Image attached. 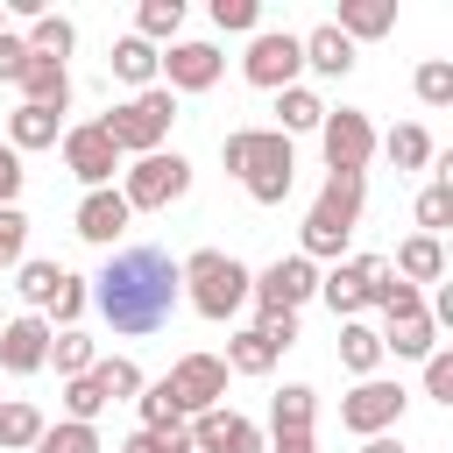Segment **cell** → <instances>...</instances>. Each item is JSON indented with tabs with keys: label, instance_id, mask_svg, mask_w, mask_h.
Wrapping results in <instances>:
<instances>
[{
	"label": "cell",
	"instance_id": "1",
	"mask_svg": "<svg viewBox=\"0 0 453 453\" xmlns=\"http://www.w3.org/2000/svg\"><path fill=\"white\" fill-rule=\"evenodd\" d=\"M184 283H177V262L163 248H120L99 276H92V304L99 319L120 333V340H142V333H163L170 311H177Z\"/></svg>",
	"mask_w": 453,
	"mask_h": 453
},
{
	"label": "cell",
	"instance_id": "2",
	"mask_svg": "<svg viewBox=\"0 0 453 453\" xmlns=\"http://www.w3.org/2000/svg\"><path fill=\"white\" fill-rule=\"evenodd\" d=\"M219 163L241 177V191H248L255 205H283L290 184H297V149H290V134H276V127H234V134L219 142Z\"/></svg>",
	"mask_w": 453,
	"mask_h": 453
},
{
	"label": "cell",
	"instance_id": "3",
	"mask_svg": "<svg viewBox=\"0 0 453 453\" xmlns=\"http://www.w3.org/2000/svg\"><path fill=\"white\" fill-rule=\"evenodd\" d=\"M361 198H368V177H326L304 226H297V255L304 262H326L354 241V219H361Z\"/></svg>",
	"mask_w": 453,
	"mask_h": 453
},
{
	"label": "cell",
	"instance_id": "4",
	"mask_svg": "<svg viewBox=\"0 0 453 453\" xmlns=\"http://www.w3.org/2000/svg\"><path fill=\"white\" fill-rule=\"evenodd\" d=\"M177 283H184V297H191V311L198 319H234L241 304H248V269L234 262V255H219V248H198V255H184L177 262Z\"/></svg>",
	"mask_w": 453,
	"mask_h": 453
},
{
	"label": "cell",
	"instance_id": "5",
	"mask_svg": "<svg viewBox=\"0 0 453 453\" xmlns=\"http://www.w3.org/2000/svg\"><path fill=\"white\" fill-rule=\"evenodd\" d=\"M170 120H177V92H170V85H149V92L120 99L99 127H106V142H113L120 156H156V149L170 142Z\"/></svg>",
	"mask_w": 453,
	"mask_h": 453
},
{
	"label": "cell",
	"instance_id": "6",
	"mask_svg": "<svg viewBox=\"0 0 453 453\" xmlns=\"http://www.w3.org/2000/svg\"><path fill=\"white\" fill-rule=\"evenodd\" d=\"M184 191H191V163H184L177 149L134 156V163L120 170V198H127V212H163V205H177Z\"/></svg>",
	"mask_w": 453,
	"mask_h": 453
},
{
	"label": "cell",
	"instance_id": "7",
	"mask_svg": "<svg viewBox=\"0 0 453 453\" xmlns=\"http://www.w3.org/2000/svg\"><path fill=\"white\" fill-rule=\"evenodd\" d=\"M319 149H326V170L333 177H368V156H375V127H368V113H354V106H326V120H319Z\"/></svg>",
	"mask_w": 453,
	"mask_h": 453
},
{
	"label": "cell",
	"instance_id": "8",
	"mask_svg": "<svg viewBox=\"0 0 453 453\" xmlns=\"http://www.w3.org/2000/svg\"><path fill=\"white\" fill-rule=\"evenodd\" d=\"M403 382H382V375H361L347 396H340V425L347 432H361V439H375V432H396V418H403Z\"/></svg>",
	"mask_w": 453,
	"mask_h": 453
},
{
	"label": "cell",
	"instance_id": "9",
	"mask_svg": "<svg viewBox=\"0 0 453 453\" xmlns=\"http://www.w3.org/2000/svg\"><path fill=\"white\" fill-rule=\"evenodd\" d=\"M297 71H304L297 35H283V28H255V35H248V57H241V78H248V85L283 92V85H297Z\"/></svg>",
	"mask_w": 453,
	"mask_h": 453
},
{
	"label": "cell",
	"instance_id": "10",
	"mask_svg": "<svg viewBox=\"0 0 453 453\" xmlns=\"http://www.w3.org/2000/svg\"><path fill=\"white\" fill-rule=\"evenodd\" d=\"M248 297H255V311H297L304 297H319V262H304V255H276V262L248 283Z\"/></svg>",
	"mask_w": 453,
	"mask_h": 453
},
{
	"label": "cell",
	"instance_id": "11",
	"mask_svg": "<svg viewBox=\"0 0 453 453\" xmlns=\"http://www.w3.org/2000/svg\"><path fill=\"white\" fill-rule=\"evenodd\" d=\"M170 396H177V411L184 418H205V411H219V396H226V361L219 354H184V361H170Z\"/></svg>",
	"mask_w": 453,
	"mask_h": 453
},
{
	"label": "cell",
	"instance_id": "12",
	"mask_svg": "<svg viewBox=\"0 0 453 453\" xmlns=\"http://www.w3.org/2000/svg\"><path fill=\"white\" fill-rule=\"evenodd\" d=\"M64 170H71L85 191H106V184H113V170H120V149L106 142V127H99V120H85V127H64Z\"/></svg>",
	"mask_w": 453,
	"mask_h": 453
},
{
	"label": "cell",
	"instance_id": "13",
	"mask_svg": "<svg viewBox=\"0 0 453 453\" xmlns=\"http://www.w3.org/2000/svg\"><path fill=\"white\" fill-rule=\"evenodd\" d=\"M0 368H7V375L50 368V319H42V311H21V319L0 326Z\"/></svg>",
	"mask_w": 453,
	"mask_h": 453
},
{
	"label": "cell",
	"instance_id": "14",
	"mask_svg": "<svg viewBox=\"0 0 453 453\" xmlns=\"http://www.w3.org/2000/svg\"><path fill=\"white\" fill-rule=\"evenodd\" d=\"M184 432H191V453H262V425L241 411H205Z\"/></svg>",
	"mask_w": 453,
	"mask_h": 453
},
{
	"label": "cell",
	"instance_id": "15",
	"mask_svg": "<svg viewBox=\"0 0 453 453\" xmlns=\"http://www.w3.org/2000/svg\"><path fill=\"white\" fill-rule=\"evenodd\" d=\"M219 71H226V57H219L212 42H170L156 78H170V92H212Z\"/></svg>",
	"mask_w": 453,
	"mask_h": 453
},
{
	"label": "cell",
	"instance_id": "16",
	"mask_svg": "<svg viewBox=\"0 0 453 453\" xmlns=\"http://www.w3.org/2000/svg\"><path fill=\"white\" fill-rule=\"evenodd\" d=\"M127 219H134V212H127V198L106 184V191H85V198H78V219H71V226H78V241L113 248V241L127 234Z\"/></svg>",
	"mask_w": 453,
	"mask_h": 453
},
{
	"label": "cell",
	"instance_id": "17",
	"mask_svg": "<svg viewBox=\"0 0 453 453\" xmlns=\"http://www.w3.org/2000/svg\"><path fill=\"white\" fill-rule=\"evenodd\" d=\"M14 85H21V106H50V113H64V106H71V71H64V64H50V57H28Z\"/></svg>",
	"mask_w": 453,
	"mask_h": 453
},
{
	"label": "cell",
	"instance_id": "18",
	"mask_svg": "<svg viewBox=\"0 0 453 453\" xmlns=\"http://www.w3.org/2000/svg\"><path fill=\"white\" fill-rule=\"evenodd\" d=\"M297 50H304V71H319V78H347L354 71V42L333 21H319L311 35H297Z\"/></svg>",
	"mask_w": 453,
	"mask_h": 453
},
{
	"label": "cell",
	"instance_id": "19",
	"mask_svg": "<svg viewBox=\"0 0 453 453\" xmlns=\"http://www.w3.org/2000/svg\"><path fill=\"white\" fill-rule=\"evenodd\" d=\"M382 354H396V361H425L432 347H439V326H432V311H418V319H382Z\"/></svg>",
	"mask_w": 453,
	"mask_h": 453
},
{
	"label": "cell",
	"instance_id": "20",
	"mask_svg": "<svg viewBox=\"0 0 453 453\" xmlns=\"http://www.w3.org/2000/svg\"><path fill=\"white\" fill-rule=\"evenodd\" d=\"M347 42H375L396 28V0H340V21H333Z\"/></svg>",
	"mask_w": 453,
	"mask_h": 453
},
{
	"label": "cell",
	"instance_id": "21",
	"mask_svg": "<svg viewBox=\"0 0 453 453\" xmlns=\"http://www.w3.org/2000/svg\"><path fill=\"white\" fill-rule=\"evenodd\" d=\"M57 134H64V113H50V106H14V113H7V149H14V156L50 149Z\"/></svg>",
	"mask_w": 453,
	"mask_h": 453
},
{
	"label": "cell",
	"instance_id": "22",
	"mask_svg": "<svg viewBox=\"0 0 453 453\" xmlns=\"http://www.w3.org/2000/svg\"><path fill=\"white\" fill-rule=\"evenodd\" d=\"M389 269H396L411 290H425V283H439V276H446V248H439L432 234H411V241L396 248V262H389Z\"/></svg>",
	"mask_w": 453,
	"mask_h": 453
},
{
	"label": "cell",
	"instance_id": "23",
	"mask_svg": "<svg viewBox=\"0 0 453 453\" xmlns=\"http://www.w3.org/2000/svg\"><path fill=\"white\" fill-rule=\"evenodd\" d=\"M106 64H113V78H120V85H134V92H149V85H156V71H163V50H149L142 35H120Z\"/></svg>",
	"mask_w": 453,
	"mask_h": 453
},
{
	"label": "cell",
	"instance_id": "24",
	"mask_svg": "<svg viewBox=\"0 0 453 453\" xmlns=\"http://www.w3.org/2000/svg\"><path fill=\"white\" fill-rule=\"evenodd\" d=\"M276 113H283V127H276V134H319L326 99H319L311 85H283V92H276Z\"/></svg>",
	"mask_w": 453,
	"mask_h": 453
},
{
	"label": "cell",
	"instance_id": "25",
	"mask_svg": "<svg viewBox=\"0 0 453 453\" xmlns=\"http://www.w3.org/2000/svg\"><path fill=\"white\" fill-rule=\"evenodd\" d=\"M319 297L333 304V319H361V311H368V297H361V269H354V262H333V269L319 276Z\"/></svg>",
	"mask_w": 453,
	"mask_h": 453
},
{
	"label": "cell",
	"instance_id": "26",
	"mask_svg": "<svg viewBox=\"0 0 453 453\" xmlns=\"http://www.w3.org/2000/svg\"><path fill=\"white\" fill-rule=\"evenodd\" d=\"M340 368H347V375H375V368H382V340H375V326L340 319Z\"/></svg>",
	"mask_w": 453,
	"mask_h": 453
},
{
	"label": "cell",
	"instance_id": "27",
	"mask_svg": "<svg viewBox=\"0 0 453 453\" xmlns=\"http://www.w3.org/2000/svg\"><path fill=\"white\" fill-rule=\"evenodd\" d=\"M375 149H382V156H389L396 170H425V163L439 156V149H432V134H425L418 120H403V127H389V134H382Z\"/></svg>",
	"mask_w": 453,
	"mask_h": 453
},
{
	"label": "cell",
	"instance_id": "28",
	"mask_svg": "<svg viewBox=\"0 0 453 453\" xmlns=\"http://www.w3.org/2000/svg\"><path fill=\"white\" fill-rule=\"evenodd\" d=\"M311 418H319V396L304 382H283L269 403V432H311Z\"/></svg>",
	"mask_w": 453,
	"mask_h": 453
},
{
	"label": "cell",
	"instance_id": "29",
	"mask_svg": "<svg viewBox=\"0 0 453 453\" xmlns=\"http://www.w3.org/2000/svg\"><path fill=\"white\" fill-rule=\"evenodd\" d=\"M42 411L28 403V396H14V403H0V446H14V453H35V439H42Z\"/></svg>",
	"mask_w": 453,
	"mask_h": 453
},
{
	"label": "cell",
	"instance_id": "30",
	"mask_svg": "<svg viewBox=\"0 0 453 453\" xmlns=\"http://www.w3.org/2000/svg\"><path fill=\"white\" fill-rule=\"evenodd\" d=\"M177 28H184V0H142L134 7V35L156 50V42H177Z\"/></svg>",
	"mask_w": 453,
	"mask_h": 453
},
{
	"label": "cell",
	"instance_id": "31",
	"mask_svg": "<svg viewBox=\"0 0 453 453\" xmlns=\"http://www.w3.org/2000/svg\"><path fill=\"white\" fill-rule=\"evenodd\" d=\"M21 42H28V57H50V64H64V57H71V42H78V28H71L64 14H35Z\"/></svg>",
	"mask_w": 453,
	"mask_h": 453
},
{
	"label": "cell",
	"instance_id": "32",
	"mask_svg": "<svg viewBox=\"0 0 453 453\" xmlns=\"http://www.w3.org/2000/svg\"><path fill=\"white\" fill-rule=\"evenodd\" d=\"M276 361H283V354H276V347H269L255 326H241V333L226 340V368H234V375H269Z\"/></svg>",
	"mask_w": 453,
	"mask_h": 453
},
{
	"label": "cell",
	"instance_id": "33",
	"mask_svg": "<svg viewBox=\"0 0 453 453\" xmlns=\"http://www.w3.org/2000/svg\"><path fill=\"white\" fill-rule=\"evenodd\" d=\"M85 304H92V283L64 269V283H57V297H50V311H42V319H50V333H71V326L85 319Z\"/></svg>",
	"mask_w": 453,
	"mask_h": 453
},
{
	"label": "cell",
	"instance_id": "34",
	"mask_svg": "<svg viewBox=\"0 0 453 453\" xmlns=\"http://www.w3.org/2000/svg\"><path fill=\"white\" fill-rule=\"evenodd\" d=\"M92 361H99V347H92L78 326H71V333H50V368H57L64 382H71V375H92Z\"/></svg>",
	"mask_w": 453,
	"mask_h": 453
},
{
	"label": "cell",
	"instance_id": "35",
	"mask_svg": "<svg viewBox=\"0 0 453 453\" xmlns=\"http://www.w3.org/2000/svg\"><path fill=\"white\" fill-rule=\"evenodd\" d=\"M142 432H177L184 425V411H177V396H170V382H142Z\"/></svg>",
	"mask_w": 453,
	"mask_h": 453
},
{
	"label": "cell",
	"instance_id": "36",
	"mask_svg": "<svg viewBox=\"0 0 453 453\" xmlns=\"http://www.w3.org/2000/svg\"><path fill=\"white\" fill-rule=\"evenodd\" d=\"M35 453H106L99 446V425H42V439H35Z\"/></svg>",
	"mask_w": 453,
	"mask_h": 453
},
{
	"label": "cell",
	"instance_id": "37",
	"mask_svg": "<svg viewBox=\"0 0 453 453\" xmlns=\"http://www.w3.org/2000/svg\"><path fill=\"white\" fill-rule=\"evenodd\" d=\"M57 283H64V269L57 262H21V297H28V311H50V297H57Z\"/></svg>",
	"mask_w": 453,
	"mask_h": 453
},
{
	"label": "cell",
	"instance_id": "38",
	"mask_svg": "<svg viewBox=\"0 0 453 453\" xmlns=\"http://www.w3.org/2000/svg\"><path fill=\"white\" fill-rule=\"evenodd\" d=\"M92 375H99L106 403H120V396H142V368H134L127 354H113V361H92Z\"/></svg>",
	"mask_w": 453,
	"mask_h": 453
},
{
	"label": "cell",
	"instance_id": "39",
	"mask_svg": "<svg viewBox=\"0 0 453 453\" xmlns=\"http://www.w3.org/2000/svg\"><path fill=\"white\" fill-rule=\"evenodd\" d=\"M64 411H71V425H92V418L106 411V389H99V375H71V382H64Z\"/></svg>",
	"mask_w": 453,
	"mask_h": 453
},
{
	"label": "cell",
	"instance_id": "40",
	"mask_svg": "<svg viewBox=\"0 0 453 453\" xmlns=\"http://www.w3.org/2000/svg\"><path fill=\"white\" fill-rule=\"evenodd\" d=\"M21 262H28V212L0 205V269H21Z\"/></svg>",
	"mask_w": 453,
	"mask_h": 453
},
{
	"label": "cell",
	"instance_id": "41",
	"mask_svg": "<svg viewBox=\"0 0 453 453\" xmlns=\"http://www.w3.org/2000/svg\"><path fill=\"white\" fill-rule=\"evenodd\" d=\"M212 28H226V35H255V28H262V0H212Z\"/></svg>",
	"mask_w": 453,
	"mask_h": 453
},
{
	"label": "cell",
	"instance_id": "42",
	"mask_svg": "<svg viewBox=\"0 0 453 453\" xmlns=\"http://www.w3.org/2000/svg\"><path fill=\"white\" fill-rule=\"evenodd\" d=\"M411 85H418V99H425V106H453V64H446V57L418 64V78H411Z\"/></svg>",
	"mask_w": 453,
	"mask_h": 453
},
{
	"label": "cell",
	"instance_id": "43",
	"mask_svg": "<svg viewBox=\"0 0 453 453\" xmlns=\"http://www.w3.org/2000/svg\"><path fill=\"white\" fill-rule=\"evenodd\" d=\"M446 219H453V184H425V191H418V234L439 241Z\"/></svg>",
	"mask_w": 453,
	"mask_h": 453
},
{
	"label": "cell",
	"instance_id": "44",
	"mask_svg": "<svg viewBox=\"0 0 453 453\" xmlns=\"http://www.w3.org/2000/svg\"><path fill=\"white\" fill-rule=\"evenodd\" d=\"M425 396L453 403V347H432V354H425Z\"/></svg>",
	"mask_w": 453,
	"mask_h": 453
},
{
	"label": "cell",
	"instance_id": "45",
	"mask_svg": "<svg viewBox=\"0 0 453 453\" xmlns=\"http://www.w3.org/2000/svg\"><path fill=\"white\" fill-rule=\"evenodd\" d=\"M255 333H262V340L283 354V347L297 340V311H255Z\"/></svg>",
	"mask_w": 453,
	"mask_h": 453
},
{
	"label": "cell",
	"instance_id": "46",
	"mask_svg": "<svg viewBox=\"0 0 453 453\" xmlns=\"http://www.w3.org/2000/svg\"><path fill=\"white\" fill-rule=\"evenodd\" d=\"M21 64H28V42L0 28V85H14V78H21Z\"/></svg>",
	"mask_w": 453,
	"mask_h": 453
},
{
	"label": "cell",
	"instance_id": "47",
	"mask_svg": "<svg viewBox=\"0 0 453 453\" xmlns=\"http://www.w3.org/2000/svg\"><path fill=\"white\" fill-rule=\"evenodd\" d=\"M21 177H28V170H21V156L0 142V205H14V198H21Z\"/></svg>",
	"mask_w": 453,
	"mask_h": 453
},
{
	"label": "cell",
	"instance_id": "48",
	"mask_svg": "<svg viewBox=\"0 0 453 453\" xmlns=\"http://www.w3.org/2000/svg\"><path fill=\"white\" fill-rule=\"evenodd\" d=\"M262 453H319V439H311V432H269Z\"/></svg>",
	"mask_w": 453,
	"mask_h": 453
},
{
	"label": "cell",
	"instance_id": "49",
	"mask_svg": "<svg viewBox=\"0 0 453 453\" xmlns=\"http://www.w3.org/2000/svg\"><path fill=\"white\" fill-rule=\"evenodd\" d=\"M113 453H170V439H163V432H127Z\"/></svg>",
	"mask_w": 453,
	"mask_h": 453
},
{
	"label": "cell",
	"instance_id": "50",
	"mask_svg": "<svg viewBox=\"0 0 453 453\" xmlns=\"http://www.w3.org/2000/svg\"><path fill=\"white\" fill-rule=\"evenodd\" d=\"M361 453H403V439H396V432H375V439H368Z\"/></svg>",
	"mask_w": 453,
	"mask_h": 453
},
{
	"label": "cell",
	"instance_id": "51",
	"mask_svg": "<svg viewBox=\"0 0 453 453\" xmlns=\"http://www.w3.org/2000/svg\"><path fill=\"white\" fill-rule=\"evenodd\" d=\"M0 28H7V21H0Z\"/></svg>",
	"mask_w": 453,
	"mask_h": 453
}]
</instances>
